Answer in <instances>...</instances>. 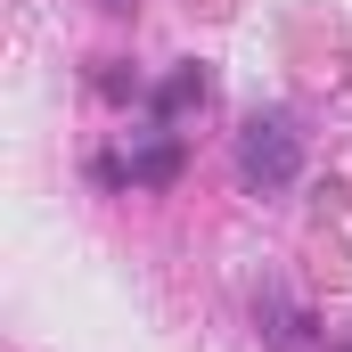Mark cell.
I'll return each instance as SVG.
<instances>
[{
    "label": "cell",
    "mask_w": 352,
    "mask_h": 352,
    "mask_svg": "<svg viewBox=\"0 0 352 352\" xmlns=\"http://www.w3.org/2000/svg\"><path fill=\"white\" fill-rule=\"evenodd\" d=\"M246 173H270V180L295 173V140H287L278 115H270V123H246Z\"/></svg>",
    "instance_id": "cell-1"
}]
</instances>
